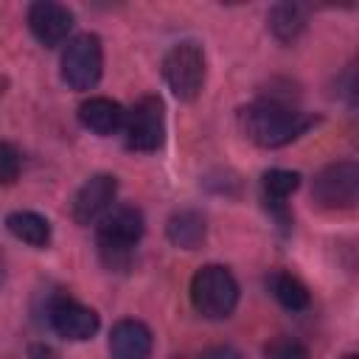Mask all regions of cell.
Listing matches in <instances>:
<instances>
[{
    "label": "cell",
    "instance_id": "15",
    "mask_svg": "<svg viewBox=\"0 0 359 359\" xmlns=\"http://www.w3.org/2000/svg\"><path fill=\"white\" fill-rule=\"evenodd\" d=\"M6 227L17 241H22V244H28L34 250H45L50 244V222L36 210H14V213H8L6 216Z\"/></svg>",
    "mask_w": 359,
    "mask_h": 359
},
{
    "label": "cell",
    "instance_id": "19",
    "mask_svg": "<svg viewBox=\"0 0 359 359\" xmlns=\"http://www.w3.org/2000/svg\"><path fill=\"white\" fill-rule=\"evenodd\" d=\"M20 168H22V157L17 146L0 140V185H11L20 177Z\"/></svg>",
    "mask_w": 359,
    "mask_h": 359
},
{
    "label": "cell",
    "instance_id": "16",
    "mask_svg": "<svg viewBox=\"0 0 359 359\" xmlns=\"http://www.w3.org/2000/svg\"><path fill=\"white\" fill-rule=\"evenodd\" d=\"M266 289H269V294H272L286 311H303V309H309V303H311L309 286H306L297 275H292L289 269H272V272L266 275Z\"/></svg>",
    "mask_w": 359,
    "mask_h": 359
},
{
    "label": "cell",
    "instance_id": "21",
    "mask_svg": "<svg viewBox=\"0 0 359 359\" xmlns=\"http://www.w3.org/2000/svg\"><path fill=\"white\" fill-rule=\"evenodd\" d=\"M31 359H59V353L50 351L48 345H34L31 348Z\"/></svg>",
    "mask_w": 359,
    "mask_h": 359
},
{
    "label": "cell",
    "instance_id": "10",
    "mask_svg": "<svg viewBox=\"0 0 359 359\" xmlns=\"http://www.w3.org/2000/svg\"><path fill=\"white\" fill-rule=\"evenodd\" d=\"M115 196H118V180L112 174H93L73 194L70 213L79 224H95L115 205Z\"/></svg>",
    "mask_w": 359,
    "mask_h": 359
},
{
    "label": "cell",
    "instance_id": "17",
    "mask_svg": "<svg viewBox=\"0 0 359 359\" xmlns=\"http://www.w3.org/2000/svg\"><path fill=\"white\" fill-rule=\"evenodd\" d=\"M306 22H309V11L297 3H275L266 14V25L272 36L280 42H294L303 34Z\"/></svg>",
    "mask_w": 359,
    "mask_h": 359
},
{
    "label": "cell",
    "instance_id": "4",
    "mask_svg": "<svg viewBox=\"0 0 359 359\" xmlns=\"http://www.w3.org/2000/svg\"><path fill=\"white\" fill-rule=\"evenodd\" d=\"M123 146L129 151H157L165 140V107L154 93L140 95L123 115Z\"/></svg>",
    "mask_w": 359,
    "mask_h": 359
},
{
    "label": "cell",
    "instance_id": "18",
    "mask_svg": "<svg viewBox=\"0 0 359 359\" xmlns=\"http://www.w3.org/2000/svg\"><path fill=\"white\" fill-rule=\"evenodd\" d=\"M264 359H309V351L300 339L294 337H275L266 351H264Z\"/></svg>",
    "mask_w": 359,
    "mask_h": 359
},
{
    "label": "cell",
    "instance_id": "7",
    "mask_svg": "<svg viewBox=\"0 0 359 359\" xmlns=\"http://www.w3.org/2000/svg\"><path fill=\"white\" fill-rule=\"evenodd\" d=\"M311 199L325 210H351L359 199V165L339 160L320 168L311 182Z\"/></svg>",
    "mask_w": 359,
    "mask_h": 359
},
{
    "label": "cell",
    "instance_id": "24",
    "mask_svg": "<svg viewBox=\"0 0 359 359\" xmlns=\"http://www.w3.org/2000/svg\"><path fill=\"white\" fill-rule=\"evenodd\" d=\"M0 275H3V261H0Z\"/></svg>",
    "mask_w": 359,
    "mask_h": 359
},
{
    "label": "cell",
    "instance_id": "6",
    "mask_svg": "<svg viewBox=\"0 0 359 359\" xmlns=\"http://www.w3.org/2000/svg\"><path fill=\"white\" fill-rule=\"evenodd\" d=\"M104 73V48L95 34H79L67 39L62 50V81L70 90H93Z\"/></svg>",
    "mask_w": 359,
    "mask_h": 359
},
{
    "label": "cell",
    "instance_id": "8",
    "mask_svg": "<svg viewBox=\"0 0 359 359\" xmlns=\"http://www.w3.org/2000/svg\"><path fill=\"white\" fill-rule=\"evenodd\" d=\"M45 317H48L50 331L59 334L62 339H70V342L93 339V337L98 334V328H101L98 314H95L90 306L79 303L76 297H70V294H65V292H59V294H53V297L48 300Z\"/></svg>",
    "mask_w": 359,
    "mask_h": 359
},
{
    "label": "cell",
    "instance_id": "1",
    "mask_svg": "<svg viewBox=\"0 0 359 359\" xmlns=\"http://www.w3.org/2000/svg\"><path fill=\"white\" fill-rule=\"evenodd\" d=\"M238 123L255 146L280 149L306 135L317 123V118L303 109H294L280 98H258L238 112Z\"/></svg>",
    "mask_w": 359,
    "mask_h": 359
},
{
    "label": "cell",
    "instance_id": "11",
    "mask_svg": "<svg viewBox=\"0 0 359 359\" xmlns=\"http://www.w3.org/2000/svg\"><path fill=\"white\" fill-rule=\"evenodd\" d=\"M154 337L151 328L135 317H123L109 331V353L112 359H151Z\"/></svg>",
    "mask_w": 359,
    "mask_h": 359
},
{
    "label": "cell",
    "instance_id": "2",
    "mask_svg": "<svg viewBox=\"0 0 359 359\" xmlns=\"http://www.w3.org/2000/svg\"><path fill=\"white\" fill-rule=\"evenodd\" d=\"M146 222L140 208L135 205H112L98 222H95V244H98V258L107 269L123 272L129 269L137 241L143 238Z\"/></svg>",
    "mask_w": 359,
    "mask_h": 359
},
{
    "label": "cell",
    "instance_id": "9",
    "mask_svg": "<svg viewBox=\"0 0 359 359\" xmlns=\"http://www.w3.org/2000/svg\"><path fill=\"white\" fill-rule=\"evenodd\" d=\"M25 20H28V28H31L34 39L39 45H45V48L62 45L70 36L73 25H76L73 11L67 6H62V3H53V0H36V3H31Z\"/></svg>",
    "mask_w": 359,
    "mask_h": 359
},
{
    "label": "cell",
    "instance_id": "12",
    "mask_svg": "<svg viewBox=\"0 0 359 359\" xmlns=\"http://www.w3.org/2000/svg\"><path fill=\"white\" fill-rule=\"evenodd\" d=\"M300 188V174L289 168H269L261 177V199L269 208V213L278 219L280 227L292 224V216L286 210V199Z\"/></svg>",
    "mask_w": 359,
    "mask_h": 359
},
{
    "label": "cell",
    "instance_id": "5",
    "mask_svg": "<svg viewBox=\"0 0 359 359\" xmlns=\"http://www.w3.org/2000/svg\"><path fill=\"white\" fill-rule=\"evenodd\" d=\"M205 76H208L205 50L191 39L177 42L163 56V79L180 101H194L205 87Z\"/></svg>",
    "mask_w": 359,
    "mask_h": 359
},
{
    "label": "cell",
    "instance_id": "20",
    "mask_svg": "<svg viewBox=\"0 0 359 359\" xmlns=\"http://www.w3.org/2000/svg\"><path fill=\"white\" fill-rule=\"evenodd\" d=\"M199 359H241V353L230 345H216V348H208Z\"/></svg>",
    "mask_w": 359,
    "mask_h": 359
},
{
    "label": "cell",
    "instance_id": "23",
    "mask_svg": "<svg viewBox=\"0 0 359 359\" xmlns=\"http://www.w3.org/2000/svg\"><path fill=\"white\" fill-rule=\"evenodd\" d=\"M3 90H6V79H0V98H3Z\"/></svg>",
    "mask_w": 359,
    "mask_h": 359
},
{
    "label": "cell",
    "instance_id": "3",
    "mask_svg": "<svg viewBox=\"0 0 359 359\" xmlns=\"http://www.w3.org/2000/svg\"><path fill=\"white\" fill-rule=\"evenodd\" d=\"M238 280L222 264H205L191 278V303L205 320H227L238 306Z\"/></svg>",
    "mask_w": 359,
    "mask_h": 359
},
{
    "label": "cell",
    "instance_id": "22",
    "mask_svg": "<svg viewBox=\"0 0 359 359\" xmlns=\"http://www.w3.org/2000/svg\"><path fill=\"white\" fill-rule=\"evenodd\" d=\"M339 359H359V356H356V353H342Z\"/></svg>",
    "mask_w": 359,
    "mask_h": 359
},
{
    "label": "cell",
    "instance_id": "14",
    "mask_svg": "<svg viewBox=\"0 0 359 359\" xmlns=\"http://www.w3.org/2000/svg\"><path fill=\"white\" fill-rule=\"evenodd\" d=\"M165 236L180 250H196V247H202V241L208 236L205 216L199 210H194V208L174 210L168 216V222H165Z\"/></svg>",
    "mask_w": 359,
    "mask_h": 359
},
{
    "label": "cell",
    "instance_id": "13",
    "mask_svg": "<svg viewBox=\"0 0 359 359\" xmlns=\"http://www.w3.org/2000/svg\"><path fill=\"white\" fill-rule=\"evenodd\" d=\"M123 115H126V109L107 95H93L79 107V123L98 137H109V135L121 132Z\"/></svg>",
    "mask_w": 359,
    "mask_h": 359
}]
</instances>
